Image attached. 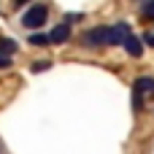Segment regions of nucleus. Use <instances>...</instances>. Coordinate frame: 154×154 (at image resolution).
<instances>
[{
  "label": "nucleus",
  "mask_w": 154,
  "mask_h": 154,
  "mask_svg": "<svg viewBox=\"0 0 154 154\" xmlns=\"http://www.w3.org/2000/svg\"><path fill=\"white\" fill-rule=\"evenodd\" d=\"M49 19V8L46 3H32L24 14H22V24L27 30H35V27H43V22Z\"/></svg>",
  "instance_id": "1"
},
{
  "label": "nucleus",
  "mask_w": 154,
  "mask_h": 154,
  "mask_svg": "<svg viewBox=\"0 0 154 154\" xmlns=\"http://www.w3.org/2000/svg\"><path fill=\"white\" fill-rule=\"evenodd\" d=\"M143 95H154V79H149V76L135 79V84H133V106H135V111H141Z\"/></svg>",
  "instance_id": "2"
},
{
  "label": "nucleus",
  "mask_w": 154,
  "mask_h": 154,
  "mask_svg": "<svg viewBox=\"0 0 154 154\" xmlns=\"http://www.w3.org/2000/svg\"><path fill=\"white\" fill-rule=\"evenodd\" d=\"M108 32H111V27L100 24V27H92V30H87V32L81 35V41H84L87 46H106V43H108Z\"/></svg>",
  "instance_id": "3"
},
{
  "label": "nucleus",
  "mask_w": 154,
  "mask_h": 154,
  "mask_svg": "<svg viewBox=\"0 0 154 154\" xmlns=\"http://www.w3.org/2000/svg\"><path fill=\"white\" fill-rule=\"evenodd\" d=\"M122 46H125V51H127V54H130L133 60H138V57L143 54V43H141V41H138V38H135L133 32H127V35H125Z\"/></svg>",
  "instance_id": "4"
},
{
  "label": "nucleus",
  "mask_w": 154,
  "mask_h": 154,
  "mask_svg": "<svg viewBox=\"0 0 154 154\" xmlns=\"http://www.w3.org/2000/svg\"><path fill=\"white\" fill-rule=\"evenodd\" d=\"M127 32H130V27H127L125 22H119V24H114V27H111V32H108V46H116V43H122Z\"/></svg>",
  "instance_id": "5"
},
{
  "label": "nucleus",
  "mask_w": 154,
  "mask_h": 154,
  "mask_svg": "<svg viewBox=\"0 0 154 154\" xmlns=\"http://www.w3.org/2000/svg\"><path fill=\"white\" fill-rule=\"evenodd\" d=\"M68 38H70V24H68V22H65V24H57V27L49 32V41H51V43H65Z\"/></svg>",
  "instance_id": "6"
},
{
  "label": "nucleus",
  "mask_w": 154,
  "mask_h": 154,
  "mask_svg": "<svg viewBox=\"0 0 154 154\" xmlns=\"http://www.w3.org/2000/svg\"><path fill=\"white\" fill-rule=\"evenodd\" d=\"M19 46H16V41H11V38H0V54H14Z\"/></svg>",
  "instance_id": "7"
},
{
  "label": "nucleus",
  "mask_w": 154,
  "mask_h": 154,
  "mask_svg": "<svg viewBox=\"0 0 154 154\" xmlns=\"http://www.w3.org/2000/svg\"><path fill=\"white\" fill-rule=\"evenodd\" d=\"M30 43H32V46H49L51 41H49V35H41V32H32V35H30Z\"/></svg>",
  "instance_id": "8"
},
{
  "label": "nucleus",
  "mask_w": 154,
  "mask_h": 154,
  "mask_svg": "<svg viewBox=\"0 0 154 154\" xmlns=\"http://www.w3.org/2000/svg\"><path fill=\"white\" fill-rule=\"evenodd\" d=\"M141 14H143V19H154V0H143Z\"/></svg>",
  "instance_id": "9"
},
{
  "label": "nucleus",
  "mask_w": 154,
  "mask_h": 154,
  "mask_svg": "<svg viewBox=\"0 0 154 154\" xmlns=\"http://www.w3.org/2000/svg\"><path fill=\"white\" fill-rule=\"evenodd\" d=\"M46 68H49L46 60H43V62H35V65H32V73H41V70H46Z\"/></svg>",
  "instance_id": "10"
},
{
  "label": "nucleus",
  "mask_w": 154,
  "mask_h": 154,
  "mask_svg": "<svg viewBox=\"0 0 154 154\" xmlns=\"http://www.w3.org/2000/svg\"><path fill=\"white\" fill-rule=\"evenodd\" d=\"M0 68H11V54H0Z\"/></svg>",
  "instance_id": "11"
},
{
  "label": "nucleus",
  "mask_w": 154,
  "mask_h": 154,
  "mask_svg": "<svg viewBox=\"0 0 154 154\" xmlns=\"http://www.w3.org/2000/svg\"><path fill=\"white\" fill-rule=\"evenodd\" d=\"M143 43H149V46H154V30H149V32L143 35Z\"/></svg>",
  "instance_id": "12"
},
{
  "label": "nucleus",
  "mask_w": 154,
  "mask_h": 154,
  "mask_svg": "<svg viewBox=\"0 0 154 154\" xmlns=\"http://www.w3.org/2000/svg\"><path fill=\"white\" fill-rule=\"evenodd\" d=\"M24 3H30V0H16V5H19V8H22V5H24Z\"/></svg>",
  "instance_id": "13"
}]
</instances>
